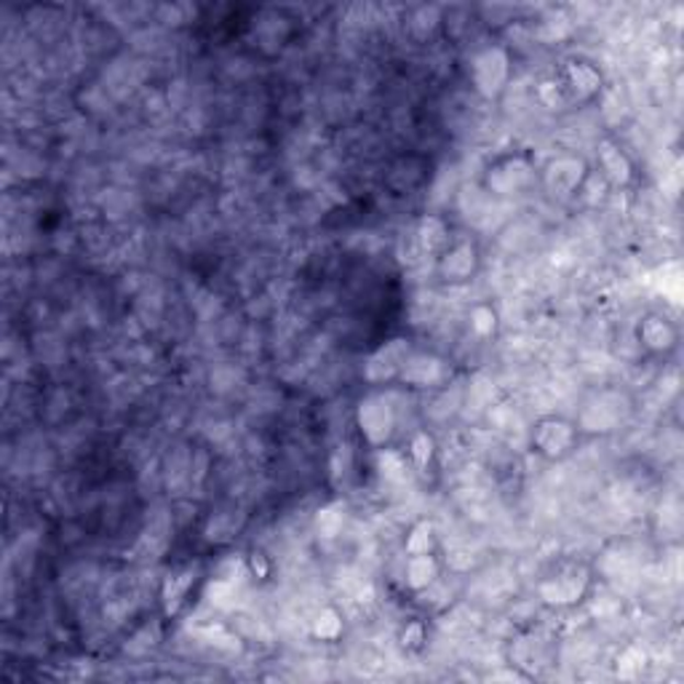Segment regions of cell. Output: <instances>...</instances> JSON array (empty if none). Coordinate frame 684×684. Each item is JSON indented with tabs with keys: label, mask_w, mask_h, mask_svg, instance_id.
Segmentation results:
<instances>
[{
	"label": "cell",
	"mask_w": 684,
	"mask_h": 684,
	"mask_svg": "<svg viewBox=\"0 0 684 684\" xmlns=\"http://www.w3.org/2000/svg\"><path fill=\"white\" fill-rule=\"evenodd\" d=\"M591 588V570L583 564H562L538 585L540 599L551 607H575Z\"/></svg>",
	"instance_id": "obj_4"
},
{
	"label": "cell",
	"mask_w": 684,
	"mask_h": 684,
	"mask_svg": "<svg viewBox=\"0 0 684 684\" xmlns=\"http://www.w3.org/2000/svg\"><path fill=\"white\" fill-rule=\"evenodd\" d=\"M637 340L650 356H671L680 348V326L663 313H647L639 318Z\"/></svg>",
	"instance_id": "obj_11"
},
{
	"label": "cell",
	"mask_w": 684,
	"mask_h": 684,
	"mask_svg": "<svg viewBox=\"0 0 684 684\" xmlns=\"http://www.w3.org/2000/svg\"><path fill=\"white\" fill-rule=\"evenodd\" d=\"M551 91L553 100L548 108H570V104H588L599 97L602 72L588 59H567L553 78H548L540 94Z\"/></svg>",
	"instance_id": "obj_1"
},
{
	"label": "cell",
	"mask_w": 684,
	"mask_h": 684,
	"mask_svg": "<svg viewBox=\"0 0 684 684\" xmlns=\"http://www.w3.org/2000/svg\"><path fill=\"white\" fill-rule=\"evenodd\" d=\"M449 374H452V369H449V363L441 356L412 350L396 383L406 388H439L447 383Z\"/></svg>",
	"instance_id": "obj_10"
},
{
	"label": "cell",
	"mask_w": 684,
	"mask_h": 684,
	"mask_svg": "<svg viewBox=\"0 0 684 684\" xmlns=\"http://www.w3.org/2000/svg\"><path fill=\"white\" fill-rule=\"evenodd\" d=\"M406 455H410L412 466L417 468V471H428L430 463H434L436 458V441L434 436L428 434V430H415L410 439V449H406Z\"/></svg>",
	"instance_id": "obj_16"
},
{
	"label": "cell",
	"mask_w": 684,
	"mask_h": 684,
	"mask_svg": "<svg viewBox=\"0 0 684 684\" xmlns=\"http://www.w3.org/2000/svg\"><path fill=\"white\" fill-rule=\"evenodd\" d=\"M596 164H599V177L604 184L613 190L628 188L633 182V177H637V166H633L628 153L615 139L599 142V147H596Z\"/></svg>",
	"instance_id": "obj_12"
},
{
	"label": "cell",
	"mask_w": 684,
	"mask_h": 684,
	"mask_svg": "<svg viewBox=\"0 0 684 684\" xmlns=\"http://www.w3.org/2000/svg\"><path fill=\"white\" fill-rule=\"evenodd\" d=\"M540 171L535 166L532 156L524 150L516 153H503L495 161L484 169L482 184L490 190L492 195H501V199H511V195H522L538 182Z\"/></svg>",
	"instance_id": "obj_2"
},
{
	"label": "cell",
	"mask_w": 684,
	"mask_h": 684,
	"mask_svg": "<svg viewBox=\"0 0 684 684\" xmlns=\"http://www.w3.org/2000/svg\"><path fill=\"white\" fill-rule=\"evenodd\" d=\"M482 265V255L479 246L471 238H452L436 257V279L449 287H460V283L473 281Z\"/></svg>",
	"instance_id": "obj_7"
},
{
	"label": "cell",
	"mask_w": 684,
	"mask_h": 684,
	"mask_svg": "<svg viewBox=\"0 0 684 684\" xmlns=\"http://www.w3.org/2000/svg\"><path fill=\"white\" fill-rule=\"evenodd\" d=\"M356 425L372 449H385L399 430V410L388 393L374 388L356 406Z\"/></svg>",
	"instance_id": "obj_3"
},
{
	"label": "cell",
	"mask_w": 684,
	"mask_h": 684,
	"mask_svg": "<svg viewBox=\"0 0 684 684\" xmlns=\"http://www.w3.org/2000/svg\"><path fill=\"white\" fill-rule=\"evenodd\" d=\"M452 238L455 236H452V227H449V222L436 217V214H428V217H423L421 222H417L415 242H417V246H421L423 255H430L434 260L441 255V249L449 242H452Z\"/></svg>",
	"instance_id": "obj_13"
},
{
	"label": "cell",
	"mask_w": 684,
	"mask_h": 684,
	"mask_svg": "<svg viewBox=\"0 0 684 684\" xmlns=\"http://www.w3.org/2000/svg\"><path fill=\"white\" fill-rule=\"evenodd\" d=\"M591 166L578 156H559L540 171L538 182L543 184V190L551 199L557 201H570L575 195H581L583 184L588 182Z\"/></svg>",
	"instance_id": "obj_6"
},
{
	"label": "cell",
	"mask_w": 684,
	"mask_h": 684,
	"mask_svg": "<svg viewBox=\"0 0 684 684\" xmlns=\"http://www.w3.org/2000/svg\"><path fill=\"white\" fill-rule=\"evenodd\" d=\"M511 81V57L501 46L479 52L471 61V83L484 100H497Z\"/></svg>",
	"instance_id": "obj_8"
},
{
	"label": "cell",
	"mask_w": 684,
	"mask_h": 684,
	"mask_svg": "<svg viewBox=\"0 0 684 684\" xmlns=\"http://www.w3.org/2000/svg\"><path fill=\"white\" fill-rule=\"evenodd\" d=\"M423 642H425L423 626H421V624L406 626V631L402 633V644H404V647H423Z\"/></svg>",
	"instance_id": "obj_19"
},
{
	"label": "cell",
	"mask_w": 684,
	"mask_h": 684,
	"mask_svg": "<svg viewBox=\"0 0 684 684\" xmlns=\"http://www.w3.org/2000/svg\"><path fill=\"white\" fill-rule=\"evenodd\" d=\"M532 449L546 460H564L581 444V428L567 417H543L532 428Z\"/></svg>",
	"instance_id": "obj_5"
},
{
	"label": "cell",
	"mask_w": 684,
	"mask_h": 684,
	"mask_svg": "<svg viewBox=\"0 0 684 684\" xmlns=\"http://www.w3.org/2000/svg\"><path fill=\"white\" fill-rule=\"evenodd\" d=\"M441 567L436 562V553H425V557H406L404 567V583L412 591H425L428 585L436 583Z\"/></svg>",
	"instance_id": "obj_14"
},
{
	"label": "cell",
	"mask_w": 684,
	"mask_h": 684,
	"mask_svg": "<svg viewBox=\"0 0 684 684\" xmlns=\"http://www.w3.org/2000/svg\"><path fill=\"white\" fill-rule=\"evenodd\" d=\"M343 633V618L337 609L326 607L318 613V618L313 620V637L322 639V642H335V639H340Z\"/></svg>",
	"instance_id": "obj_17"
},
{
	"label": "cell",
	"mask_w": 684,
	"mask_h": 684,
	"mask_svg": "<svg viewBox=\"0 0 684 684\" xmlns=\"http://www.w3.org/2000/svg\"><path fill=\"white\" fill-rule=\"evenodd\" d=\"M471 329L476 332L479 337H492L497 329V311L492 305H473L471 311Z\"/></svg>",
	"instance_id": "obj_18"
},
{
	"label": "cell",
	"mask_w": 684,
	"mask_h": 684,
	"mask_svg": "<svg viewBox=\"0 0 684 684\" xmlns=\"http://www.w3.org/2000/svg\"><path fill=\"white\" fill-rule=\"evenodd\" d=\"M406 557H425V553H436V527L434 522L423 519L406 535Z\"/></svg>",
	"instance_id": "obj_15"
},
{
	"label": "cell",
	"mask_w": 684,
	"mask_h": 684,
	"mask_svg": "<svg viewBox=\"0 0 684 684\" xmlns=\"http://www.w3.org/2000/svg\"><path fill=\"white\" fill-rule=\"evenodd\" d=\"M412 350L415 348H412V343L406 337H393V340L383 343L369 356L367 363H363V380L372 388H385L396 383Z\"/></svg>",
	"instance_id": "obj_9"
}]
</instances>
